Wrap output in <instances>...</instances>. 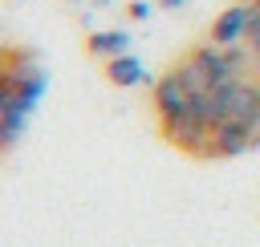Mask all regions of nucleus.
<instances>
[{"mask_svg": "<svg viewBox=\"0 0 260 247\" xmlns=\"http://www.w3.org/2000/svg\"><path fill=\"white\" fill-rule=\"evenodd\" d=\"M154 109H158V121L167 126V121H179V117H187L191 109H195V97H191V89L179 81V73L171 69L162 81H154Z\"/></svg>", "mask_w": 260, "mask_h": 247, "instance_id": "1", "label": "nucleus"}, {"mask_svg": "<svg viewBox=\"0 0 260 247\" xmlns=\"http://www.w3.org/2000/svg\"><path fill=\"white\" fill-rule=\"evenodd\" d=\"M256 134H260V130L248 126V121H223V126L211 130L207 154H215V158H236V154H244V150L256 146Z\"/></svg>", "mask_w": 260, "mask_h": 247, "instance_id": "2", "label": "nucleus"}, {"mask_svg": "<svg viewBox=\"0 0 260 247\" xmlns=\"http://www.w3.org/2000/svg\"><path fill=\"white\" fill-rule=\"evenodd\" d=\"M252 12H256V4H252V0H248V4H232V8H223V12L215 16V24H211V40H215V45H223V49L244 45L248 24H252Z\"/></svg>", "mask_w": 260, "mask_h": 247, "instance_id": "3", "label": "nucleus"}, {"mask_svg": "<svg viewBox=\"0 0 260 247\" xmlns=\"http://www.w3.org/2000/svg\"><path fill=\"white\" fill-rule=\"evenodd\" d=\"M106 77H110L114 85L130 89V85H142V81H146V65H142L134 53H122V57L106 61Z\"/></svg>", "mask_w": 260, "mask_h": 247, "instance_id": "4", "label": "nucleus"}, {"mask_svg": "<svg viewBox=\"0 0 260 247\" xmlns=\"http://www.w3.org/2000/svg\"><path fill=\"white\" fill-rule=\"evenodd\" d=\"M89 53H93V57H106V61H114V57L130 53V32H122V28L93 32V36H89Z\"/></svg>", "mask_w": 260, "mask_h": 247, "instance_id": "5", "label": "nucleus"}, {"mask_svg": "<svg viewBox=\"0 0 260 247\" xmlns=\"http://www.w3.org/2000/svg\"><path fill=\"white\" fill-rule=\"evenodd\" d=\"M244 45H248V53H252V61L260 57V8L252 12V24H248V36H244Z\"/></svg>", "mask_w": 260, "mask_h": 247, "instance_id": "6", "label": "nucleus"}, {"mask_svg": "<svg viewBox=\"0 0 260 247\" xmlns=\"http://www.w3.org/2000/svg\"><path fill=\"white\" fill-rule=\"evenodd\" d=\"M130 12H134V20H146V16H150V4H142V0H134V4H130Z\"/></svg>", "mask_w": 260, "mask_h": 247, "instance_id": "7", "label": "nucleus"}, {"mask_svg": "<svg viewBox=\"0 0 260 247\" xmlns=\"http://www.w3.org/2000/svg\"><path fill=\"white\" fill-rule=\"evenodd\" d=\"M158 4H162V8H179L183 0H158Z\"/></svg>", "mask_w": 260, "mask_h": 247, "instance_id": "8", "label": "nucleus"}, {"mask_svg": "<svg viewBox=\"0 0 260 247\" xmlns=\"http://www.w3.org/2000/svg\"><path fill=\"white\" fill-rule=\"evenodd\" d=\"M252 77H256V81H260V57H256V61H252Z\"/></svg>", "mask_w": 260, "mask_h": 247, "instance_id": "9", "label": "nucleus"}, {"mask_svg": "<svg viewBox=\"0 0 260 247\" xmlns=\"http://www.w3.org/2000/svg\"><path fill=\"white\" fill-rule=\"evenodd\" d=\"M252 4H256V8H260V0H252Z\"/></svg>", "mask_w": 260, "mask_h": 247, "instance_id": "10", "label": "nucleus"}]
</instances>
